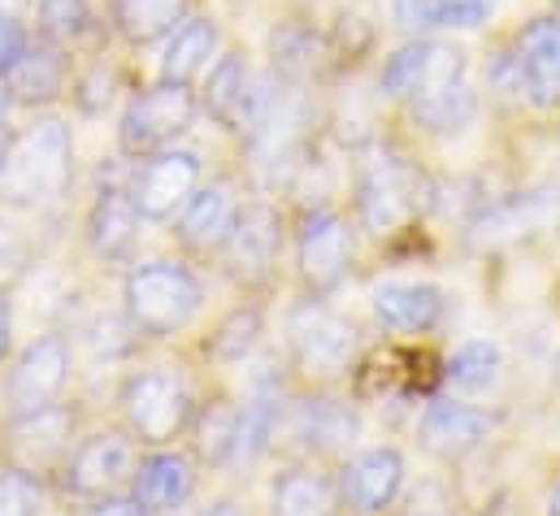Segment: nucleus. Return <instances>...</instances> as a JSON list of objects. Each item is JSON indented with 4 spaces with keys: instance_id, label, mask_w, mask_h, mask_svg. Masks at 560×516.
Returning <instances> with one entry per match:
<instances>
[{
    "instance_id": "72a5a7b5",
    "label": "nucleus",
    "mask_w": 560,
    "mask_h": 516,
    "mask_svg": "<svg viewBox=\"0 0 560 516\" xmlns=\"http://www.w3.org/2000/svg\"><path fill=\"white\" fill-rule=\"evenodd\" d=\"M405 516H456V495L443 478H425L409 491Z\"/></svg>"
},
{
    "instance_id": "dca6fc26",
    "label": "nucleus",
    "mask_w": 560,
    "mask_h": 516,
    "mask_svg": "<svg viewBox=\"0 0 560 516\" xmlns=\"http://www.w3.org/2000/svg\"><path fill=\"white\" fill-rule=\"evenodd\" d=\"M287 434L295 438L300 452L308 456H339L357 443L361 434V421L357 412L343 403V399H330V395H308L291 408L287 417Z\"/></svg>"
},
{
    "instance_id": "f8f14e48",
    "label": "nucleus",
    "mask_w": 560,
    "mask_h": 516,
    "mask_svg": "<svg viewBox=\"0 0 560 516\" xmlns=\"http://www.w3.org/2000/svg\"><path fill=\"white\" fill-rule=\"evenodd\" d=\"M66 383H70V343L61 335H39L35 343H26V352L9 370V383H4L9 412H35L57 403Z\"/></svg>"
},
{
    "instance_id": "2eb2a0df",
    "label": "nucleus",
    "mask_w": 560,
    "mask_h": 516,
    "mask_svg": "<svg viewBox=\"0 0 560 516\" xmlns=\"http://www.w3.org/2000/svg\"><path fill=\"white\" fill-rule=\"evenodd\" d=\"M405 491V456L396 447H365L339 469V500L357 516H378Z\"/></svg>"
},
{
    "instance_id": "39448f33",
    "label": "nucleus",
    "mask_w": 560,
    "mask_h": 516,
    "mask_svg": "<svg viewBox=\"0 0 560 516\" xmlns=\"http://www.w3.org/2000/svg\"><path fill=\"white\" fill-rule=\"evenodd\" d=\"M136 465L140 452L127 430H96L83 443H74L61 460V486L79 500H109L131 486Z\"/></svg>"
},
{
    "instance_id": "e433bc0d",
    "label": "nucleus",
    "mask_w": 560,
    "mask_h": 516,
    "mask_svg": "<svg viewBox=\"0 0 560 516\" xmlns=\"http://www.w3.org/2000/svg\"><path fill=\"white\" fill-rule=\"evenodd\" d=\"M74 101H79V109H83V114H101V109L114 101V74H105V70H92V74L79 83Z\"/></svg>"
},
{
    "instance_id": "6ab92c4d",
    "label": "nucleus",
    "mask_w": 560,
    "mask_h": 516,
    "mask_svg": "<svg viewBox=\"0 0 560 516\" xmlns=\"http://www.w3.org/2000/svg\"><path fill=\"white\" fill-rule=\"evenodd\" d=\"M418 434H421V447L430 456H439V460L452 465V460L474 456L487 443L491 417L482 408H474V403H460V399H434L425 408V417H421Z\"/></svg>"
},
{
    "instance_id": "a878e982",
    "label": "nucleus",
    "mask_w": 560,
    "mask_h": 516,
    "mask_svg": "<svg viewBox=\"0 0 560 516\" xmlns=\"http://www.w3.org/2000/svg\"><path fill=\"white\" fill-rule=\"evenodd\" d=\"M218 52V26L209 17H191L170 31L165 57H161V79L165 83H191L209 70V57Z\"/></svg>"
},
{
    "instance_id": "49530a36",
    "label": "nucleus",
    "mask_w": 560,
    "mask_h": 516,
    "mask_svg": "<svg viewBox=\"0 0 560 516\" xmlns=\"http://www.w3.org/2000/svg\"><path fill=\"white\" fill-rule=\"evenodd\" d=\"M26 0H0V13H18Z\"/></svg>"
},
{
    "instance_id": "0eeeda50",
    "label": "nucleus",
    "mask_w": 560,
    "mask_h": 516,
    "mask_svg": "<svg viewBox=\"0 0 560 516\" xmlns=\"http://www.w3.org/2000/svg\"><path fill=\"white\" fill-rule=\"evenodd\" d=\"M552 231L560 235V191L539 187V191H526V196H513L504 204L482 209L469 222V248L474 253H504V248L544 239Z\"/></svg>"
},
{
    "instance_id": "c03bdc74",
    "label": "nucleus",
    "mask_w": 560,
    "mask_h": 516,
    "mask_svg": "<svg viewBox=\"0 0 560 516\" xmlns=\"http://www.w3.org/2000/svg\"><path fill=\"white\" fill-rule=\"evenodd\" d=\"M548 516H560V478L548 486Z\"/></svg>"
},
{
    "instance_id": "5701e85b",
    "label": "nucleus",
    "mask_w": 560,
    "mask_h": 516,
    "mask_svg": "<svg viewBox=\"0 0 560 516\" xmlns=\"http://www.w3.org/2000/svg\"><path fill=\"white\" fill-rule=\"evenodd\" d=\"M517 66L526 74V92L535 105H552L560 96V17H535L517 39Z\"/></svg>"
},
{
    "instance_id": "aec40b11",
    "label": "nucleus",
    "mask_w": 560,
    "mask_h": 516,
    "mask_svg": "<svg viewBox=\"0 0 560 516\" xmlns=\"http://www.w3.org/2000/svg\"><path fill=\"white\" fill-rule=\"evenodd\" d=\"M370 304L374 317L396 335H430L447 317V295L434 282H378Z\"/></svg>"
},
{
    "instance_id": "de8ad7c7",
    "label": "nucleus",
    "mask_w": 560,
    "mask_h": 516,
    "mask_svg": "<svg viewBox=\"0 0 560 516\" xmlns=\"http://www.w3.org/2000/svg\"><path fill=\"white\" fill-rule=\"evenodd\" d=\"M557 4H560V0H557Z\"/></svg>"
},
{
    "instance_id": "412c9836",
    "label": "nucleus",
    "mask_w": 560,
    "mask_h": 516,
    "mask_svg": "<svg viewBox=\"0 0 560 516\" xmlns=\"http://www.w3.org/2000/svg\"><path fill=\"white\" fill-rule=\"evenodd\" d=\"M140 235V209L131 200V187H101L96 204L88 213V248L101 260H127Z\"/></svg>"
},
{
    "instance_id": "423d86ee",
    "label": "nucleus",
    "mask_w": 560,
    "mask_h": 516,
    "mask_svg": "<svg viewBox=\"0 0 560 516\" xmlns=\"http://www.w3.org/2000/svg\"><path fill=\"white\" fill-rule=\"evenodd\" d=\"M196 118V96L187 92V83H156L140 92L127 114H122V127H118V148L127 156H152L161 148H170L183 130L191 127Z\"/></svg>"
},
{
    "instance_id": "79ce46f5",
    "label": "nucleus",
    "mask_w": 560,
    "mask_h": 516,
    "mask_svg": "<svg viewBox=\"0 0 560 516\" xmlns=\"http://www.w3.org/2000/svg\"><path fill=\"white\" fill-rule=\"evenodd\" d=\"M9 343H13V313H9V300L0 291V361L9 356Z\"/></svg>"
},
{
    "instance_id": "f257e3e1",
    "label": "nucleus",
    "mask_w": 560,
    "mask_h": 516,
    "mask_svg": "<svg viewBox=\"0 0 560 516\" xmlns=\"http://www.w3.org/2000/svg\"><path fill=\"white\" fill-rule=\"evenodd\" d=\"M74 178V139L66 122H35L0 148V204L35 209Z\"/></svg>"
},
{
    "instance_id": "4468645a",
    "label": "nucleus",
    "mask_w": 560,
    "mask_h": 516,
    "mask_svg": "<svg viewBox=\"0 0 560 516\" xmlns=\"http://www.w3.org/2000/svg\"><path fill=\"white\" fill-rule=\"evenodd\" d=\"M282 253V218L275 204H248L235 218V231L222 248L226 257V273L244 286H261L270 282L275 265Z\"/></svg>"
},
{
    "instance_id": "bb28decb",
    "label": "nucleus",
    "mask_w": 560,
    "mask_h": 516,
    "mask_svg": "<svg viewBox=\"0 0 560 516\" xmlns=\"http://www.w3.org/2000/svg\"><path fill=\"white\" fill-rule=\"evenodd\" d=\"M500 370H504V352L500 343L491 339H469L452 352L447 370H443V383L456 390V395H482L500 383Z\"/></svg>"
},
{
    "instance_id": "9d476101",
    "label": "nucleus",
    "mask_w": 560,
    "mask_h": 516,
    "mask_svg": "<svg viewBox=\"0 0 560 516\" xmlns=\"http://www.w3.org/2000/svg\"><path fill=\"white\" fill-rule=\"evenodd\" d=\"M295 265L313 295L335 291L352 269V226L335 209H313L295 235Z\"/></svg>"
},
{
    "instance_id": "c9c22d12",
    "label": "nucleus",
    "mask_w": 560,
    "mask_h": 516,
    "mask_svg": "<svg viewBox=\"0 0 560 516\" xmlns=\"http://www.w3.org/2000/svg\"><path fill=\"white\" fill-rule=\"evenodd\" d=\"M392 17L409 35H430L439 31V4L434 0H392Z\"/></svg>"
},
{
    "instance_id": "f3484780",
    "label": "nucleus",
    "mask_w": 560,
    "mask_h": 516,
    "mask_svg": "<svg viewBox=\"0 0 560 516\" xmlns=\"http://www.w3.org/2000/svg\"><path fill=\"white\" fill-rule=\"evenodd\" d=\"M235 218H240V200L231 196V187L209 183V187L191 191V200L178 213L174 235L191 257H218L235 231Z\"/></svg>"
},
{
    "instance_id": "a18cd8bd",
    "label": "nucleus",
    "mask_w": 560,
    "mask_h": 516,
    "mask_svg": "<svg viewBox=\"0 0 560 516\" xmlns=\"http://www.w3.org/2000/svg\"><path fill=\"white\" fill-rule=\"evenodd\" d=\"M9 101H13L9 87H0V134H4V118H9Z\"/></svg>"
},
{
    "instance_id": "4be33fe9",
    "label": "nucleus",
    "mask_w": 560,
    "mask_h": 516,
    "mask_svg": "<svg viewBox=\"0 0 560 516\" xmlns=\"http://www.w3.org/2000/svg\"><path fill=\"white\" fill-rule=\"evenodd\" d=\"M205 109L231 130L253 127V122H257V114H261V92H257L253 70H248V61H244L240 52H226V57L209 70Z\"/></svg>"
},
{
    "instance_id": "58836bf2",
    "label": "nucleus",
    "mask_w": 560,
    "mask_h": 516,
    "mask_svg": "<svg viewBox=\"0 0 560 516\" xmlns=\"http://www.w3.org/2000/svg\"><path fill=\"white\" fill-rule=\"evenodd\" d=\"M491 83H495L500 96L530 101V92H526V74H522V66H517V57H500V61L491 66Z\"/></svg>"
},
{
    "instance_id": "393cba45",
    "label": "nucleus",
    "mask_w": 560,
    "mask_h": 516,
    "mask_svg": "<svg viewBox=\"0 0 560 516\" xmlns=\"http://www.w3.org/2000/svg\"><path fill=\"white\" fill-rule=\"evenodd\" d=\"M66 87V57L61 48L48 39V44H26V52L13 61L9 70V96L26 101V105H48L57 101Z\"/></svg>"
},
{
    "instance_id": "37998d69",
    "label": "nucleus",
    "mask_w": 560,
    "mask_h": 516,
    "mask_svg": "<svg viewBox=\"0 0 560 516\" xmlns=\"http://www.w3.org/2000/svg\"><path fill=\"white\" fill-rule=\"evenodd\" d=\"M200 516H244V508H240L235 500H222V504H213L209 513H200Z\"/></svg>"
},
{
    "instance_id": "7ed1b4c3",
    "label": "nucleus",
    "mask_w": 560,
    "mask_h": 516,
    "mask_svg": "<svg viewBox=\"0 0 560 516\" xmlns=\"http://www.w3.org/2000/svg\"><path fill=\"white\" fill-rule=\"evenodd\" d=\"M118 408H122L131 438H140L143 447H170L174 438L187 434L196 417V390L183 370L152 365V370H136L122 383Z\"/></svg>"
},
{
    "instance_id": "1a4fd4ad",
    "label": "nucleus",
    "mask_w": 560,
    "mask_h": 516,
    "mask_svg": "<svg viewBox=\"0 0 560 516\" xmlns=\"http://www.w3.org/2000/svg\"><path fill=\"white\" fill-rule=\"evenodd\" d=\"M460 79H465V52L452 48V44H434V39L418 35L413 44H405V48L383 66L378 87H383L392 101L418 105V101L443 92V87H452V83H460Z\"/></svg>"
},
{
    "instance_id": "7c9ffc66",
    "label": "nucleus",
    "mask_w": 560,
    "mask_h": 516,
    "mask_svg": "<svg viewBox=\"0 0 560 516\" xmlns=\"http://www.w3.org/2000/svg\"><path fill=\"white\" fill-rule=\"evenodd\" d=\"M409 109H413L418 127H425L430 134H456V130H465L469 122H474L478 101H474L469 83L460 79V83H452V87H443V92L425 96V101L409 105Z\"/></svg>"
},
{
    "instance_id": "2f4dec72",
    "label": "nucleus",
    "mask_w": 560,
    "mask_h": 516,
    "mask_svg": "<svg viewBox=\"0 0 560 516\" xmlns=\"http://www.w3.org/2000/svg\"><path fill=\"white\" fill-rule=\"evenodd\" d=\"M88 26V0H39V31L44 39L61 44Z\"/></svg>"
},
{
    "instance_id": "4c0bfd02",
    "label": "nucleus",
    "mask_w": 560,
    "mask_h": 516,
    "mask_svg": "<svg viewBox=\"0 0 560 516\" xmlns=\"http://www.w3.org/2000/svg\"><path fill=\"white\" fill-rule=\"evenodd\" d=\"M439 26H478L491 13V0H434Z\"/></svg>"
},
{
    "instance_id": "ea45409f",
    "label": "nucleus",
    "mask_w": 560,
    "mask_h": 516,
    "mask_svg": "<svg viewBox=\"0 0 560 516\" xmlns=\"http://www.w3.org/2000/svg\"><path fill=\"white\" fill-rule=\"evenodd\" d=\"M26 52V31L13 13H0V74L13 70V61Z\"/></svg>"
},
{
    "instance_id": "ddd939ff",
    "label": "nucleus",
    "mask_w": 560,
    "mask_h": 516,
    "mask_svg": "<svg viewBox=\"0 0 560 516\" xmlns=\"http://www.w3.org/2000/svg\"><path fill=\"white\" fill-rule=\"evenodd\" d=\"M70 430H74V412L61 403H48L35 412H13L4 452H9L13 469L39 478L44 469H61V460L70 456Z\"/></svg>"
},
{
    "instance_id": "c85d7f7f",
    "label": "nucleus",
    "mask_w": 560,
    "mask_h": 516,
    "mask_svg": "<svg viewBox=\"0 0 560 516\" xmlns=\"http://www.w3.org/2000/svg\"><path fill=\"white\" fill-rule=\"evenodd\" d=\"M335 486L317 469H287L275 482V516H330Z\"/></svg>"
},
{
    "instance_id": "c756f323",
    "label": "nucleus",
    "mask_w": 560,
    "mask_h": 516,
    "mask_svg": "<svg viewBox=\"0 0 560 516\" xmlns=\"http://www.w3.org/2000/svg\"><path fill=\"white\" fill-rule=\"evenodd\" d=\"M187 13V0H118L114 4V17H118V31L131 39V44H152L161 35H170Z\"/></svg>"
},
{
    "instance_id": "f03ea898",
    "label": "nucleus",
    "mask_w": 560,
    "mask_h": 516,
    "mask_svg": "<svg viewBox=\"0 0 560 516\" xmlns=\"http://www.w3.org/2000/svg\"><path fill=\"white\" fill-rule=\"evenodd\" d=\"M127 321L136 335L170 339L187 330L205 304L200 278L178 260H143L127 273Z\"/></svg>"
},
{
    "instance_id": "cd10ccee",
    "label": "nucleus",
    "mask_w": 560,
    "mask_h": 516,
    "mask_svg": "<svg viewBox=\"0 0 560 516\" xmlns=\"http://www.w3.org/2000/svg\"><path fill=\"white\" fill-rule=\"evenodd\" d=\"M261 335H266V313H261L257 304H240V308H231V313L218 321V330L209 335L205 352H209V361H218V365H240V361L253 356V348L261 343Z\"/></svg>"
},
{
    "instance_id": "f704fd0d",
    "label": "nucleus",
    "mask_w": 560,
    "mask_h": 516,
    "mask_svg": "<svg viewBox=\"0 0 560 516\" xmlns=\"http://www.w3.org/2000/svg\"><path fill=\"white\" fill-rule=\"evenodd\" d=\"M313 39H308V31H300V26H287L282 35H275V66H282L287 74H300V70H308L313 66Z\"/></svg>"
},
{
    "instance_id": "9b49d317",
    "label": "nucleus",
    "mask_w": 560,
    "mask_h": 516,
    "mask_svg": "<svg viewBox=\"0 0 560 516\" xmlns=\"http://www.w3.org/2000/svg\"><path fill=\"white\" fill-rule=\"evenodd\" d=\"M200 183V156L187 148H161L152 156H143L140 174L131 178V200L148 222H165L174 218L191 191Z\"/></svg>"
},
{
    "instance_id": "a211bd4d",
    "label": "nucleus",
    "mask_w": 560,
    "mask_h": 516,
    "mask_svg": "<svg viewBox=\"0 0 560 516\" xmlns=\"http://www.w3.org/2000/svg\"><path fill=\"white\" fill-rule=\"evenodd\" d=\"M196 491V456L187 452H170L156 447L152 456H143L131 478V500L140 504L148 516H170L178 513Z\"/></svg>"
},
{
    "instance_id": "473e14b6",
    "label": "nucleus",
    "mask_w": 560,
    "mask_h": 516,
    "mask_svg": "<svg viewBox=\"0 0 560 516\" xmlns=\"http://www.w3.org/2000/svg\"><path fill=\"white\" fill-rule=\"evenodd\" d=\"M0 516H39V482L31 473H0Z\"/></svg>"
},
{
    "instance_id": "a19ab883",
    "label": "nucleus",
    "mask_w": 560,
    "mask_h": 516,
    "mask_svg": "<svg viewBox=\"0 0 560 516\" xmlns=\"http://www.w3.org/2000/svg\"><path fill=\"white\" fill-rule=\"evenodd\" d=\"M83 516H148L136 504V500H127V495H109V500H92V508Z\"/></svg>"
},
{
    "instance_id": "20e7f679",
    "label": "nucleus",
    "mask_w": 560,
    "mask_h": 516,
    "mask_svg": "<svg viewBox=\"0 0 560 516\" xmlns=\"http://www.w3.org/2000/svg\"><path fill=\"white\" fill-rule=\"evenodd\" d=\"M287 348H291V361L304 374H313V378H339L357 361L361 330H357L352 317L335 313L322 295H308L287 317Z\"/></svg>"
},
{
    "instance_id": "6e6552de",
    "label": "nucleus",
    "mask_w": 560,
    "mask_h": 516,
    "mask_svg": "<svg viewBox=\"0 0 560 516\" xmlns=\"http://www.w3.org/2000/svg\"><path fill=\"white\" fill-rule=\"evenodd\" d=\"M425 183L405 156H383L361 178V222L374 235H396L421 213Z\"/></svg>"
},
{
    "instance_id": "b1692460",
    "label": "nucleus",
    "mask_w": 560,
    "mask_h": 516,
    "mask_svg": "<svg viewBox=\"0 0 560 516\" xmlns=\"http://www.w3.org/2000/svg\"><path fill=\"white\" fill-rule=\"evenodd\" d=\"M240 417H244V408H240L231 395H218V399L196 403V417H191L187 430H191V447H196V460H200V465H209V469L235 465Z\"/></svg>"
}]
</instances>
